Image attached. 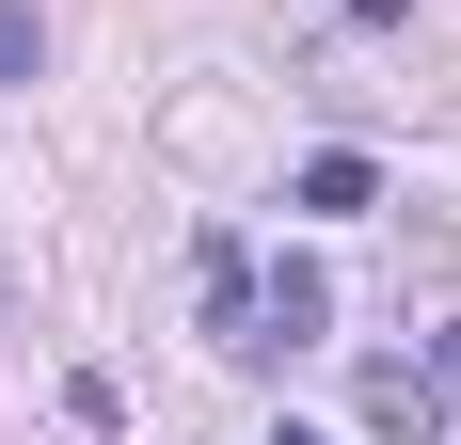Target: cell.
<instances>
[{
    "label": "cell",
    "instance_id": "277c9868",
    "mask_svg": "<svg viewBox=\"0 0 461 445\" xmlns=\"http://www.w3.org/2000/svg\"><path fill=\"white\" fill-rule=\"evenodd\" d=\"M366 430L382 445H446V382L429 366H366Z\"/></svg>",
    "mask_w": 461,
    "mask_h": 445
},
{
    "label": "cell",
    "instance_id": "8992f818",
    "mask_svg": "<svg viewBox=\"0 0 461 445\" xmlns=\"http://www.w3.org/2000/svg\"><path fill=\"white\" fill-rule=\"evenodd\" d=\"M350 16H366V32H398V16H414V0H350Z\"/></svg>",
    "mask_w": 461,
    "mask_h": 445
},
{
    "label": "cell",
    "instance_id": "3957f363",
    "mask_svg": "<svg viewBox=\"0 0 461 445\" xmlns=\"http://www.w3.org/2000/svg\"><path fill=\"white\" fill-rule=\"evenodd\" d=\"M286 207H319V222H366V207H382V159H366V143H319V159L286 176Z\"/></svg>",
    "mask_w": 461,
    "mask_h": 445
},
{
    "label": "cell",
    "instance_id": "7a4b0ae2",
    "mask_svg": "<svg viewBox=\"0 0 461 445\" xmlns=\"http://www.w3.org/2000/svg\"><path fill=\"white\" fill-rule=\"evenodd\" d=\"M255 334H271V366H286V350H319V334H334V270H319V255H286L271 286H255Z\"/></svg>",
    "mask_w": 461,
    "mask_h": 445
},
{
    "label": "cell",
    "instance_id": "6da1fadb",
    "mask_svg": "<svg viewBox=\"0 0 461 445\" xmlns=\"http://www.w3.org/2000/svg\"><path fill=\"white\" fill-rule=\"evenodd\" d=\"M255 286H271V270H255V239H223V222H207V239H191V303H207V350H239V366H271Z\"/></svg>",
    "mask_w": 461,
    "mask_h": 445
},
{
    "label": "cell",
    "instance_id": "5b68a950",
    "mask_svg": "<svg viewBox=\"0 0 461 445\" xmlns=\"http://www.w3.org/2000/svg\"><path fill=\"white\" fill-rule=\"evenodd\" d=\"M0 80H48V16L32 0H0Z\"/></svg>",
    "mask_w": 461,
    "mask_h": 445
},
{
    "label": "cell",
    "instance_id": "52a82bcc",
    "mask_svg": "<svg viewBox=\"0 0 461 445\" xmlns=\"http://www.w3.org/2000/svg\"><path fill=\"white\" fill-rule=\"evenodd\" d=\"M286 445H319V430H286Z\"/></svg>",
    "mask_w": 461,
    "mask_h": 445
}]
</instances>
